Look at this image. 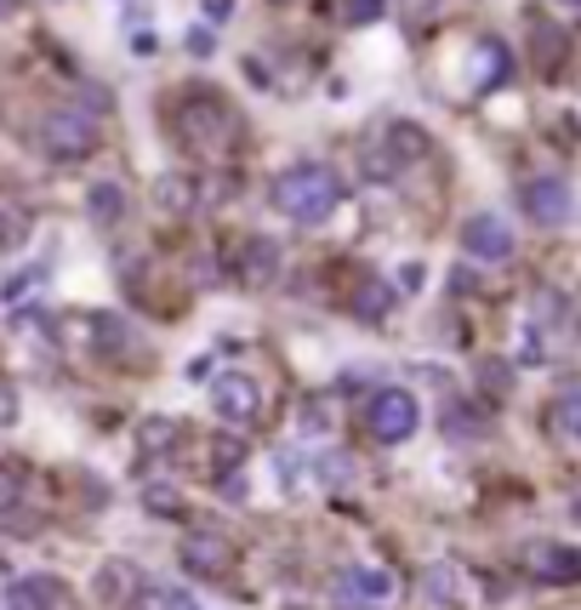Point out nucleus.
Wrapping results in <instances>:
<instances>
[{
  "instance_id": "nucleus-1",
  "label": "nucleus",
  "mask_w": 581,
  "mask_h": 610,
  "mask_svg": "<svg viewBox=\"0 0 581 610\" xmlns=\"http://www.w3.org/2000/svg\"><path fill=\"white\" fill-rule=\"evenodd\" d=\"M268 200H273V212L291 217V223H325L342 206V178L320 160H302V165H286V172L268 183Z\"/></svg>"
},
{
  "instance_id": "nucleus-2",
  "label": "nucleus",
  "mask_w": 581,
  "mask_h": 610,
  "mask_svg": "<svg viewBox=\"0 0 581 610\" xmlns=\"http://www.w3.org/2000/svg\"><path fill=\"white\" fill-rule=\"evenodd\" d=\"M177 131H183V143L200 149V154H223L234 143V115L217 92H189L183 97V109H177Z\"/></svg>"
},
{
  "instance_id": "nucleus-3",
  "label": "nucleus",
  "mask_w": 581,
  "mask_h": 610,
  "mask_svg": "<svg viewBox=\"0 0 581 610\" xmlns=\"http://www.w3.org/2000/svg\"><path fill=\"white\" fill-rule=\"evenodd\" d=\"M422 428V399L410 388H376L365 405V434L376 446H405L410 434Z\"/></svg>"
},
{
  "instance_id": "nucleus-4",
  "label": "nucleus",
  "mask_w": 581,
  "mask_h": 610,
  "mask_svg": "<svg viewBox=\"0 0 581 610\" xmlns=\"http://www.w3.org/2000/svg\"><path fill=\"white\" fill-rule=\"evenodd\" d=\"M34 138H41V149H46L52 160H80V154L97 149V126H92L86 115H75V109H52Z\"/></svg>"
},
{
  "instance_id": "nucleus-5",
  "label": "nucleus",
  "mask_w": 581,
  "mask_h": 610,
  "mask_svg": "<svg viewBox=\"0 0 581 610\" xmlns=\"http://www.w3.org/2000/svg\"><path fill=\"white\" fill-rule=\"evenodd\" d=\"M331 593H336L342 610H376V604L394 599V576L383 565H348V570H336Z\"/></svg>"
},
{
  "instance_id": "nucleus-6",
  "label": "nucleus",
  "mask_w": 581,
  "mask_h": 610,
  "mask_svg": "<svg viewBox=\"0 0 581 610\" xmlns=\"http://www.w3.org/2000/svg\"><path fill=\"white\" fill-rule=\"evenodd\" d=\"M519 206H525V217L541 223V228H564V223L575 217V194H570L564 178H530V183L519 189Z\"/></svg>"
},
{
  "instance_id": "nucleus-7",
  "label": "nucleus",
  "mask_w": 581,
  "mask_h": 610,
  "mask_svg": "<svg viewBox=\"0 0 581 610\" xmlns=\"http://www.w3.org/2000/svg\"><path fill=\"white\" fill-rule=\"evenodd\" d=\"M462 252L478 257V263H507L513 252H519V240H513L507 217H496V212H473V217L462 223Z\"/></svg>"
},
{
  "instance_id": "nucleus-8",
  "label": "nucleus",
  "mask_w": 581,
  "mask_h": 610,
  "mask_svg": "<svg viewBox=\"0 0 581 610\" xmlns=\"http://www.w3.org/2000/svg\"><path fill=\"white\" fill-rule=\"evenodd\" d=\"M212 405H217V417H223V422L251 428V422H257V411H262V394H257V383H251V377L228 371V377L212 388Z\"/></svg>"
},
{
  "instance_id": "nucleus-9",
  "label": "nucleus",
  "mask_w": 581,
  "mask_h": 610,
  "mask_svg": "<svg viewBox=\"0 0 581 610\" xmlns=\"http://www.w3.org/2000/svg\"><path fill=\"white\" fill-rule=\"evenodd\" d=\"M530 576H541V582H553V588H570L581 582V554L570 548V542H536V548L525 554Z\"/></svg>"
},
{
  "instance_id": "nucleus-10",
  "label": "nucleus",
  "mask_w": 581,
  "mask_h": 610,
  "mask_svg": "<svg viewBox=\"0 0 581 610\" xmlns=\"http://www.w3.org/2000/svg\"><path fill=\"white\" fill-rule=\"evenodd\" d=\"M177 559H183V570H189V576H223V570H228V542H223V536L194 531V536H183Z\"/></svg>"
},
{
  "instance_id": "nucleus-11",
  "label": "nucleus",
  "mask_w": 581,
  "mask_h": 610,
  "mask_svg": "<svg viewBox=\"0 0 581 610\" xmlns=\"http://www.w3.org/2000/svg\"><path fill=\"white\" fill-rule=\"evenodd\" d=\"M273 275H280V246H273L268 234H251L246 252H239V280L246 286H273Z\"/></svg>"
},
{
  "instance_id": "nucleus-12",
  "label": "nucleus",
  "mask_w": 581,
  "mask_h": 610,
  "mask_svg": "<svg viewBox=\"0 0 581 610\" xmlns=\"http://www.w3.org/2000/svg\"><path fill=\"white\" fill-rule=\"evenodd\" d=\"M183 439L177 417H137V457H165Z\"/></svg>"
},
{
  "instance_id": "nucleus-13",
  "label": "nucleus",
  "mask_w": 581,
  "mask_h": 610,
  "mask_svg": "<svg viewBox=\"0 0 581 610\" xmlns=\"http://www.w3.org/2000/svg\"><path fill=\"white\" fill-rule=\"evenodd\" d=\"M422 599H428L433 610L462 604V570H456V565H428V570H422Z\"/></svg>"
},
{
  "instance_id": "nucleus-14",
  "label": "nucleus",
  "mask_w": 581,
  "mask_h": 610,
  "mask_svg": "<svg viewBox=\"0 0 581 610\" xmlns=\"http://www.w3.org/2000/svg\"><path fill=\"white\" fill-rule=\"evenodd\" d=\"M513 75V57H507V46H496V41H485V46H473V86L478 92H491V86H502Z\"/></svg>"
},
{
  "instance_id": "nucleus-15",
  "label": "nucleus",
  "mask_w": 581,
  "mask_h": 610,
  "mask_svg": "<svg viewBox=\"0 0 581 610\" xmlns=\"http://www.w3.org/2000/svg\"><path fill=\"white\" fill-rule=\"evenodd\" d=\"M7 604L12 610H52L57 604V582H52V576H18Z\"/></svg>"
},
{
  "instance_id": "nucleus-16",
  "label": "nucleus",
  "mask_w": 581,
  "mask_h": 610,
  "mask_svg": "<svg viewBox=\"0 0 581 610\" xmlns=\"http://www.w3.org/2000/svg\"><path fill=\"white\" fill-rule=\"evenodd\" d=\"M383 149H388L399 165H410V160H422V154H428V131H422L417 120H394V126H388V143H383Z\"/></svg>"
},
{
  "instance_id": "nucleus-17",
  "label": "nucleus",
  "mask_w": 581,
  "mask_h": 610,
  "mask_svg": "<svg viewBox=\"0 0 581 610\" xmlns=\"http://www.w3.org/2000/svg\"><path fill=\"white\" fill-rule=\"evenodd\" d=\"M120 212H126V189H120V183L103 178V183L86 189V217H92V223H120Z\"/></svg>"
},
{
  "instance_id": "nucleus-18",
  "label": "nucleus",
  "mask_w": 581,
  "mask_h": 610,
  "mask_svg": "<svg viewBox=\"0 0 581 610\" xmlns=\"http://www.w3.org/2000/svg\"><path fill=\"white\" fill-rule=\"evenodd\" d=\"M194 189H200L194 178H183V172H165V178L154 183V200H160L165 212H194V206H200V194H194Z\"/></svg>"
},
{
  "instance_id": "nucleus-19",
  "label": "nucleus",
  "mask_w": 581,
  "mask_h": 610,
  "mask_svg": "<svg viewBox=\"0 0 581 610\" xmlns=\"http://www.w3.org/2000/svg\"><path fill=\"white\" fill-rule=\"evenodd\" d=\"M86 343H92L97 354H115V349H126V320H120V314H109V309H103V314H92V320H86Z\"/></svg>"
},
{
  "instance_id": "nucleus-20",
  "label": "nucleus",
  "mask_w": 581,
  "mask_h": 610,
  "mask_svg": "<svg viewBox=\"0 0 581 610\" xmlns=\"http://www.w3.org/2000/svg\"><path fill=\"white\" fill-rule=\"evenodd\" d=\"M131 588H137V570H131V565H103V570H97V599L126 604Z\"/></svg>"
},
{
  "instance_id": "nucleus-21",
  "label": "nucleus",
  "mask_w": 581,
  "mask_h": 610,
  "mask_svg": "<svg viewBox=\"0 0 581 610\" xmlns=\"http://www.w3.org/2000/svg\"><path fill=\"white\" fill-rule=\"evenodd\" d=\"M553 434L564 446H581V388H570L559 405H553Z\"/></svg>"
},
{
  "instance_id": "nucleus-22",
  "label": "nucleus",
  "mask_w": 581,
  "mask_h": 610,
  "mask_svg": "<svg viewBox=\"0 0 581 610\" xmlns=\"http://www.w3.org/2000/svg\"><path fill=\"white\" fill-rule=\"evenodd\" d=\"M388 309H394V291H388L383 280H365L359 297H354V314H359V320H383Z\"/></svg>"
},
{
  "instance_id": "nucleus-23",
  "label": "nucleus",
  "mask_w": 581,
  "mask_h": 610,
  "mask_svg": "<svg viewBox=\"0 0 581 610\" xmlns=\"http://www.w3.org/2000/svg\"><path fill=\"white\" fill-rule=\"evenodd\" d=\"M143 507H149L154 520H171V514H183V496L171 491V485H149V491H143Z\"/></svg>"
},
{
  "instance_id": "nucleus-24",
  "label": "nucleus",
  "mask_w": 581,
  "mask_h": 610,
  "mask_svg": "<svg viewBox=\"0 0 581 610\" xmlns=\"http://www.w3.org/2000/svg\"><path fill=\"white\" fill-rule=\"evenodd\" d=\"M365 178H370V183H388V178H399V160H394L383 143H376V149L365 154Z\"/></svg>"
},
{
  "instance_id": "nucleus-25",
  "label": "nucleus",
  "mask_w": 581,
  "mask_h": 610,
  "mask_svg": "<svg viewBox=\"0 0 581 610\" xmlns=\"http://www.w3.org/2000/svg\"><path fill=\"white\" fill-rule=\"evenodd\" d=\"M46 280V268H23V275H12V280H0V302H18L23 291H34Z\"/></svg>"
},
{
  "instance_id": "nucleus-26",
  "label": "nucleus",
  "mask_w": 581,
  "mask_h": 610,
  "mask_svg": "<svg viewBox=\"0 0 581 610\" xmlns=\"http://www.w3.org/2000/svg\"><path fill=\"white\" fill-rule=\"evenodd\" d=\"M478 383H485V394H507V388H513V365L485 360V365H478Z\"/></svg>"
},
{
  "instance_id": "nucleus-27",
  "label": "nucleus",
  "mask_w": 581,
  "mask_h": 610,
  "mask_svg": "<svg viewBox=\"0 0 581 610\" xmlns=\"http://www.w3.org/2000/svg\"><path fill=\"white\" fill-rule=\"evenodd\" d=\"M388 12V0H348V12H342V23L348 29H359V23H376Z\"/></svg>"
},
{
  "instance_id": "nucleus-28",
  "label": "nucleus",
  "mask_w": 581,
  "mask_h": 610,
  "mask_svg": "<svg viewBox=\"0 0 581 610\" xmlns=\"http://www.w3.org/2000/svg\"><path fill=\"white\" fill-rule=\"evenodd\" d=\"M18 496H23V473H18L12 462H0V514H7V507H18Z\"/></svg>"
},
{
  "instance_id": "nucleus-29",
  "label": "nucleus",
  "mask_w": 581,
  "mask_h": 610,
  "mask_svg": "<svg viewBox=\"0 0 581 610\" xmlns=\"http://www.w3.org/2000/svg\"><path fill=\"white\" fill-rule=\"evenodd\" d=\"M212 457H217V462H223L228 473H239V462H246V439H239V434L228 439V434H223L217 446H212Z\"/></svg>"
},
{
  "instance_id": "nucleus-30",
  "label": "nucleus",
  "mask_w": 581,
  "mask_h": 610,
  "mask_svg": "<svg viewBox=\"0 0 581 610\" xmlns=\"http://www.w3.org/2000/svg\"><path fill=\"white\" fill-rule=\"evenodd\" d=\"M18 240H23V212L0 206V246H18Z\"/></svg>"
},
{
  "instance_id": "nucleus-31",
  "label": "nucleus",
  "mask_w": 581,
  "mask_h": 610,
  "mask_svg": "<svg viewBox=\"0 0 581 610\" xmlns=\"http://www.w3.org/2000/svg\"><path fill=\"white\" fill-rule=\"evenodd\" d=\"M399 286L405 291H422V263H399Z\"/></svg>"
},
{
  "instance_id": "nucleus-32",
  "label": "nucleus",
  "mask_w": 581,
  "mask_h": 610,
  "mask_svg": "<svg viewBox=\"0 0 581 610\" xmlns=\"http://www.w3.org/2000/svg\"><path fill=\"white\" fill-rule=\"evenodd\" d=\"M234 18V0H205V23H228Z\"/></svg>"
},
{
  "instance_id": "nucleus-33",
  "label": "nucleus",
  "mask_w": 581,
  "mask_h": 610,
  "mask_svg": "<svg viewBox=\"0 0 581 610\" xmlns=\"http://www.w3.org/2000/svg\"><path fill=\"white\" fill-rule=\"evenodd\" d=\"M189 52H194V57H212V29H194V35H189Z\"/></svg>"
},
{
  "instance_id": "nucleus-34",
  "label": "nucleus",
  "mask_w": 581,
  "mask_h": 610,
  "mask_svg": "<svg viewBox=\"0 0 581 610\" xmlns=\"http://www.w3.org/2000/svg\"><path fill=\"white\" fill-rule=\"evenodd\" d=\"M439 7H444V0H405V12H410V18H433Z\"/></svg>"
},
{
  "instance_id": "nucleus-35",
  "label": "nucleus",
  "mask_w": 581,
  "mask_h": 610,
  "mask_svg": "<svg viewBox=\"0 0 581 610\" xmlns=\"http://www.w3.org/2000/svg\"><path fill=\"white\" fill-rule=\"evenodd\" d=\"M0 422H18V394L0 388Z\"/></svg>"
},
{
  "instance_id": "nucleus-36",
  "label": "nucleus",
  "mask_w": 581,
  "mask_h": 610,
  "mask_svg": "<svg viewBox=\"0 0 581 610\" xmlns=\"http://www.w3.org/2000/svg\"><path fill=\"white\" fill-rule=\"evenodd\" d=\"M154 46H160V41L149 35V29H143V35H131V52H137V57H154Z\"/></svg>"
},
{
  "instance_id": "nucleus-37",
  "label": "nucleus",
  "mask_w": 581,
  "mask_h": 610,
  "mask_svg": "<svg viewBox=\"0 0 581 610\" xmlns=\"http://www.w3.org/2000/svg\"><path fill=\"white\" fill-rule=\"evenodd\" d=\"M570 514H575V520H581V496H575V502H570Z\"/></svg>"
},
{
  "instance_id": "nucleus-38",
  "label": "nucleus",
  "mask_w": 581,
  "mask_h": 610,
  "mask_svg": "<svg viewBox=\"0 0 581 610\" xmlns=\"http://www.w3.org/2000/svg\"><path fill=\"white\" fill-rule=\"evenodd\" d=\"M559 7H575V12H581V0H559Z\"/></svg>"
}]
</instances>
